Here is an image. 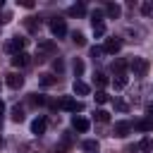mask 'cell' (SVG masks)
Masks as SVG:
<instances>
[{"mask_svg": "<svg viewBox=\"0 0 153 153\" xmlns=\"http://www.w3.org/2000/svg\"><path fill=\"white\" fill-rule=\"evenodd\" d=\"M57 53V45L53 41H38V48H36V57L38 60H48V57H55Z\"/></svg>", "mask_w": 153, "mask_h": 153, "instance_id": "cell-1", "label": "cell"}, {"mask_svg": "<svg viewBox=\"0 0 153 153\" xmlns=\"http://www.w3.org/2000/svg\"><path fill=\"white\" fill-rule=\"evenodd\" d=\"M24 45H26V38H24V36H12V38L5 43V50H7L10 55H19V53H24Z\"/></svg>", "mask_w": 153, "mask_h": 153, "instance_id": "cell-2", "label": "cell"}, {"mask_svg": "<svg viewBox=\"0 0 153 153\" xmlns=\"http://www.w3.org/2000/svg\"><path fill=\"white\" fill-rule=\"evenodd\" d=\"M129 69L134 72V76H146V72H148V60H146V57H134V60L129 62Z\"/></svg>", "mask_w": 153, "mask_h": 153, "instance_id": "cell-3", "label": "cell"}, {"mask_svg": "<svg viewBox=\"0 0 153 153\" xmlns=\"http://www.w3.org/2000/svg\"><path fill=\"white\" fill-rule=\"evenodd\" d=\"M50 33H53V36H57V38L67 36V22H65V19H60V17L50 19Z\"/></svg>", "mask_w": 153, "mask_h": 153, "instance_id": "cell-4", "label": "cell"}, {"mask_svg": "<svg viewBox=\"0 0 153 153\" xmlns=\"http://www.w3.org/2000/svg\"><path fill=\"white\" fill-rule=\"evenodd\" d=\"M62 110H67V112H81L84 110V103H79V100H74V98H69V96H65L60 103H57Z\"/></svg>", "mask_w": 153, "mask_h": 153, "instance_id": "cell-5", "label": "cell"}, {"mask_svg": "<svg viewBox=\"0 0 153 153\" xmlns=\"http://www.w3.org/2000/svg\"><path fill=\"white\" fill-rule=\"evenodd\" d=\"M72 143H74V136H72L69 131H62L60 141L55 143V153H67V151L72 148Z\"/></svg>", "mask_w": 153, "mask_h": 153, "instance_id": "cell-6", "label": "cell"}, {"mask_svg": "<svg viewBox=\"0 0 153 153\" xmlns=\"http://www.w3.org/2000/svg\"><path fill=\"white\" fill-rule=\"evenodd\" d=\"M134 129V124L131 122H127V120H120V122H115V127H112V134L115 136H120V139H124L129 131Z\"/></svg>", "mask_w": 153, "mask_h": 153, "instance_id": "cell-7", "label": "cell"}, {"mask_svg": "<svg viewBox=\"0 0 153 153\" xmlns=\"http://www.w3.org/2000/svg\"><path fill=\"white\" fill-rule=\"evenodd\" d=\"M5 84H7L10 88H14V91H17V88H22V86H24V76H22V74H17V72H10V74L5 76Z\"/></svg>", "mask_w": 153, "mask_h": 153, "instance_id": "cell-8", "label": "cell"}, {"mask_svg": "<svg viewBox=\"0 0 153 153\" xmlns=\"http://www.w3.org/2000/svg\"><path fill=\"white\" fill-rule=\"evenodd\" d=\"M120 48H122V41H120L117 36L108 38V41H105V45H103V50H105L108 55H115V53H120Z\"/></svg>", "mask_w": 153, "mask_h": 153, "instance_id": "cell-9", "label": "cell"}, {"mask_svg": "<svg viewBox=\"0 0 153 153\" xmlns=\"http://www.w3.org/2000/svg\"><path fill=\"white\" fill-rule=\"evenodd\" d=\"M29 65H31V55H26V53L12 55V67H17V69H24V67H29Z\"/></svg>", "mask_w": 153, "mask_h": 153, "instance_id": "cell-10", "label": "cell"}, {"mask_svg": "<svg viewBox=\"0 0 153 153\" xmlns=\"http://www.w3.org/2000/svg\"><path fill=\"white\" fill-rule=\"evenodd\" d=\"M45 129H48V120H45V117H36V120L31 122V134L41 136V134H45Z\"/></svg>", "mask_w": 153, "mask_h": 153, "instance_id": "cell-11", "label": "cell"}, {"mask_svg": "<svg viewBox=\"0 0 153 153\" xmlns=\"http://www.w3.org/2000/svg\"><path fill=\"white\" fill-rule=\"evenodd\" d=\"M134 129L136 131H153V117H143V120H139V122H134Z\"/></svg>", "mask_w": 153, "mask_h": 153, "instance_id": "cell-12", "label": "cell"}, {"mask_svg": "<svg viewBox=\"0 0 153 153\" xmlns=\"http://www.w3.org/2000/svg\"><path fill=\"white\" fill-rule=\"evenodd\" d=\"M72 127H74L76 131H88V120L81 117V115H74V117H72Z\"/></svg>", "mask_w": 153, "mask_h": 153, "instance_id": "cell-13", "label": "cell"}, {"mask_svg": "<svg viewBox=\"0 0 153 153\" xmlns=\"http://www.w3.org/2000/svg\"><path fill=\"white\" fill-rule=\"evenodd\" d=\"M151 151H153V139L151 136H143L136 143V153H151Z\"/></svg>", "mask_w": 153, "mask_h": 153, "instance_id": "cell-14", "label": "cell"}, {"mask_svg": "<svg viewBox=\"0 0 153 153\" xmlns=\"http://www.w3.org/2000/svg\"><path fill=\"white\" fill-rule=\"evenodd\" d=\"M103 12H105V14H108V17H110V19H117V17H120V14H122V7H120V5H117V2H108V5H105V10H103Z\"/></svg>", "mask_w": 153, "mask_h": 153, "instance_id": "cell-15", "label": "cell"}, {"mask_svg": "<svg viewBox=\"0 0 153 153\" xmlns=\"http://www.w3.org/2000/svg\"><path fill=\"white\" fill-rule=\"evenodd\" d=\"M67 14H69V17H84V14H86V5H84V2H76V5L67 7Z\"/></svg>", "mask_w": 153, "mask_h": 153, "instance_id": "cell-16", "label": "cell"}, {"mask_svg": "<svg viewBox=\"0 0 153 153\" xmlns=\"http://www.w3.org/2000/svg\"><path fill=\"white\" fill-rule=\"evenodd\" d=\"M91 26H93V36L96 38H100L105 33V22L103 19H91Z\"/></svg>", "mask_w": 153, "mask_h": 153, "instance_id": "cell-17", "label": "cell"}, {"mask_svg": "<svg viewBox=\"0 0 153 153\" xmlns=\"http://www.w3.org/2000/svg\"><path fill=\"white\" fill-rule=\"evenodd\" d=\"M127 67H129V62H127L124 57H117V60L112 62V72H115V74H124Z\"/></svg>", "mask_w": 153, "mask_h": 153, "instance_id": "cell-18", "label": "cell"}, {"mask_svg": "<svg viewBox=\"0 0 153 153\" xmlns=\"http://www.w3.org/2000/svg\"><path fill=\"white\" fill-rule=\"evenodd\" d=\"M72 88H74V93H76V96H86V93H88V84H86V81H81V79H76Z\"/></svg>", "mask_w": 153, "mask_h": 153, "instance_id": "cell-19", "label": "cell"}, {"mask_svg": "<svg viewBox=\"0 0 153 153\" xmlns=\"http://www.w3.org/2000/svg\"><path fill=\"white\" fill-rule=\"evenodd\" d=\"M81 148H84L86 153H98V148H100V146H98V141H93V139H86V141L81 143Z\"/></svg>", "mask_w": 153, "mask_h": 153, "instance_id": "cell-20", "label": "cell"}, {"mask_svg": "<svg viewBox=\"0 0 153 153\" xmlns=\"http://www.w3.org/2000/svg\"><path fill=\"white\" fill-rule=\"evenodd\" d=\"M72 43H74L76 48H81V45H86V36H84L81 31H74V33H72Z\"/></svg>", "mask_w": 153, "mask_h": 153, "instance_id": "cell-21", "label": "cell"}, {"mask_svg": "<svg viewBox=\"0 0 153 153\" xmlns=\"http://www.w3.org/2000/svg\"><path fill=\"white\" fill-rule=\"evenodd\" d=\"M93 84H96L98 88H103V86H108V76H105L103 72H96V74H93Z\"/></svg>", "mask_w": 153, "mask_h": 153, "instance_id": "cell-22", "label": "cell"}, {"mask_svg": "<svg viewBox=\"0 0 153 153\" xmlns=\"http://www.w3.org/2000/svg\"><path fill=\"white\" fill-rule=\"evenodd\" d=\"M112 86H115V88H124V86H127V74H115Z\"/></svg>", "mask_w": 153, "mask_h": 153, "instance_id": "cell-23", "label": "cell"}, {"mask_svg": "<svg viewBox=\"0 0 153 153\" xmlns=\"http://www.w3.org/2000/svg\"><path fill=\"white\" fill-rule=\"evenodd\" d=\"M96 122H100V124L110 122V112L108 110H96Z\"/></svg>", "mask_w": 153, "mask_h": 153, "instance_id": "cell-24", "label": "cell"}, {"mask_svg": "<svg viewBox=\"0 0 153 153\" xmlns=\"http://www.w3.org/2000/svg\"><path fill=\"white\" fill-rule=\"evenodd\" d=\"M72 69H74V74H76V76H81V74H84V62H81L79 57H74V62H72Z\"/></svg>", "mask_w": 153, "mask_h": 153, "instance_id": "cell-25", "label": "cell"}, {"mask_svg": "<svg viewBox=\"0 0 153 153\" xmlns=\"http://www.w3.org/2000/svg\"><path fill=\"white\" fill-rule=\"evenodd\" d=\"M38 81H41L43 86H53V84H55L57 79H55L53 74H41V76H38Z\"/></svg>", "mask_w": 153, "mask_h": 153, "instance_id": "cell-26", "label": "cell"}, {"mask_svg": "<svg viewBox=\"0 0 153 153\" xmlns=\"http://www.w3.org/2000/svg\"><path fill=\"white\" fill-rule=\"evenodd\" d=\"M22 120H24V110L19 105H14L12 108V122H22Z\"/></svg>", "mask_w": 153, "mask_h": 153, "instance_id": "cell-27", "label": "cell"}, {"mask_svg": "<svg viewBox=\"0 0 153 153\" xmlns=\"http://www.w3.org/2000/svg\"><path fill=\"white\" fill-rule=\"evenodd\" d=\"M26 29H29L31 33H36V31H38V19H33V17H29V19H26Z\"/></svg>", "mask_w": 153, "mask_h": 153, "instance_id": "cell-28", "label": "cell"}, {"mask_svg": "<svg viewBox=\"0 0 153 153\" xmlns=\"http://www.w3.org/2000/svg\"><path fill=\"white\" fill-rule=\"evenodd\" d=\"M108 100H110V96H108L105 91H96V103L103 105V103H108Z\"/></svg>", "mask_w": 153, "mask_h": 153, "instance_id": "cell-29", "label": "cell"}, {"mask_svg": "<svg viewBox=\"0 0 153 153\" xmlns=\"http://www.w3.org/2000/svg\"><path fill=\"white\" fill-rule=\"evenodd\" d=\"M31 103H33V105H45L48 100H45V96H38V93H31Z\"/></svg>", "mask_w": 153, "mask_h": 153, "instance_id": "cell-30", "label": "cell"}, {"mask_svg": "<svg viewBox=\"0 0 153 153\" xmlns=\"http://www.w3.org/2000/svg\"><path fill=\"white\" fill-rule=\"evenodd\" d=\"M141 12H143L146 17H153V2H143V5H141Z\"/></svg>", "mask_w": 153, "mask_h": 153, "instance_id": "cell-31", "label": "cell"}, {"mask_svg": "<svg viewBox=\"0 0 153 153\" xmlns=\"http://www.w3.org/2000/svg\"><path fill=\"white\" fill-rule=\"evenodd\" d=\"M103 53H105V50H103L100 45H93V48H91V57H93V60H98V57H100Z\"/></svg>", "mask_w": 153, "mask_h": 153, "instance_id": "cell-32", "label": "cell"}, {"mask_svg": "<svg viewBox=\"0 0 153 153\" xmlns=\"http://www.w3.org/2000/svg\"><path fill=\"white\" fill-rule=\"evenodd\" d=\"M53 69H55V72H62V69H65V62H62V57H55V60H53Z\"/></svg>", "mask_w": 153, "mask_h": 153, "instance_id": "cell-33", "label": "cell"}, {"mask_svg": "<svg viewBox=\"0 0 153 153\" xmlns=\"http://www.w3.org/2000/svg\"><path fill=\"white\" fill-rule=\"evenodd\" d=\"M115 108H117V110H122V112H127V110H129V105H127L124 100H115Z\"/></svg>", "mask_w": 153, "mask_h": 153, "instance_id": "cell-34", "label": "cell"}, {"mask_svg": "<svg viewBox=\"0 0 153 153\" xmlns=\"http://www.w3.org/2000/svg\"><path fill=\"white\" fill-rule=\"evenodd\" d=\"M10 19H12V14H10V12H0V24H7Z\"/></svg>", "mask_w": 153, "mask_h": 153, "instance_id": "cell-35", "label": "cell"}, {"mask_svg": "<svg viewBox=\"0 0 153 153\" xmlns=\"http://www.w3.org/2000/svg\"><path fill=\"white\" fill-rule=\"evenodd\" d=\"M146 115H148V117H153V100H151V103H146Z\"/></svg>", "mask_w": 153, "mask_h": 153, "instance_id": "cell-36", "label": "cell"}, {"mask_svg": "<svg viewBox=\"0 0 153 153\" xmlns=\"http://www.w3.org/2000/svg\"><path fill=\"white\" fill-rule=\"evenodd\" d=\"M91 19H103V10H96V12L91 14Z\"/></svg>", "mask_w": 153, "mask_h": 153, "instance_id": "cell-37", "label": "cell"}, {"mask_svg": "<svg viewBox=\"0 0 153 153\" xmlns=\"http://www.w3.org/2000/svg\"><path fill=\"white\" fill-rule=\"evenodd\" d=\"M2 112H5V103L0 100V122H2Z\"/></svg>", "mask_w": 153, "mask_h": 153, "instance_id": "cell-38", "label": "cell"}, {"mask_svg": "<svg viewBox=\"0 0 153 153\" xmlns=\"http://www.w3.org/2000/svg\"><path fill=\"white\" fill-rule=\"evenodd\" d=\"M2 7H5V0H0V10H2Z\"/></svg>", "mask_w": 153, "mask_h": 153, "instance_id": "cell-39", "label": "cell"}]
</instances>
